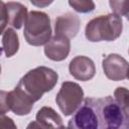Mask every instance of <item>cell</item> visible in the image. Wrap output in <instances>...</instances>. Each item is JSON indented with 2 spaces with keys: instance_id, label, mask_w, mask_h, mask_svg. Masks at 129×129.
<instances>
[{
  "instance_id": "cell-1",
  "label": "cell",
  "mask_w": 129,
  "mask_h": 129,
  "mask_svg": "<svg viewBox=\"0 0 129 129\" xmlns=\"http://www.w3.org/2000/svg\"><path fill=\"white\" fill-rule=\"evenodd\" d=\"M69 129H129V109L112 96L86 98L69 121Z\"/></svg>"
},
{
  "instance_id": "cell-2",
  "label": "cell",
  "mask_w": 129,
  "mask_h": 129,
  "mask_svg": "<svg viewBox=\"0 0 129 129\" xmlns=\"http://www.w3.org/2000/svg\"><path fill=\"white\" fill-rule=\"evenodd\" d=\"M58 75L50 68L43 66L28 71L19 81L18 87L26 93L33 102L41 99L44 93L51 91L57 84Z\"/></svg>"
},
{
  "instance_id": "cell-3",
  "label": "cell",
  "mask_w": 129,
  "mask_h": 129,
  "mask_svg": "<svg viewBox=\"0 0 129 129\" xmlns=\"http://www.w3.org/2000/svg\"><path fill=\"white\" fill-rule=\"evenodd\" d=\"M122 30V17L111 13L90 20L86 25L85 35L86 38L92 42L113 41L121 35Z\"/></svg>"
},
{
  "instance_id": "cell-4",
  "label": "cell",
  "mask_w": 129,
  "mask_h": 129,
  "mask_svg": "<svg viewBox=\"0 0 129 129\" xmlns=\"http://www.w3.org/2000/svg\"><path fill=\"white\" fill-rule=\"evenodd\" d=\"M51 32L50 18L45 12L34 10L28 13L23 30L24 38L28 44L45 45L51 38Z\"/></svg>"
},
{
  "instance_id": "cell-5",
  "label": "cell",
  "mask_w": 129,
  "mask_h": 129,
  "mask_svg": "<svg viewBox=\"0 0 129 129\" xmlns=\"http://www.w3.org/2000/svg\"><path fill=\"white\" fill-rule=\"evenodd\" d=\"M83 88L75 82H63L55 97L56 105L64 116L73 115L83 104Z\"/></svg>"
},
{
  "instance_id": "cell-6",
  "label": "cell",
  "mask_w": 129,
  "mask_h": 129,
  "mask_svg": "<svg viewBox=\"0 0 129 129\" xmlns=\"http://www.w3.org/2000/svg\"><path fill=\"white\" fill-rule=\"evenodd\" d=\"M102 67L105 76L109 80L118 82L128 77V61L120 54H108L103 58Z\"/></svg>"
},
{
  "instance_id": "cell-7",
  "label": "cell",
  "mask_w": 129,
  "mask_h": 129,
  "mask_svg": "<svg viewBox=\"0 0 129 129\" xmlns=\"http://www.w3.org/2000/svg\"><path fill=\"white\" fill-rule=\"evenodd\" d=\"M33 104L34 102L32 99L18 86H16L7 95V105L9 110L15 115H28L33 108Z\"/></svg>"
},
{
  "instance_id": "cell-8",
  "label": "cell",
  "mask_w": 129,
  "mask_h": 129,
  "mask_svg": "<svg viewBox=\"0 0 129 129\" xmlns=\"http://www.w3.org/2000/svg\"><path fill=\"white\" fill-rule=\"evenodd\" d=\"M69 71L76 80L87 82L95 77L96 67L90 57L78 55L71 60L69 64Z\"/></svg>"
},
{
  "instance_id": "cell-9",
  "label": "cell",
  "mask_w": 129,
  "mask_h": 129,
  "mask_svg": "<svg viewBox=\"0 0 129 129\" xmlns=\"http://www.w3.org/2000/svg\"><path fill=\"white\" fill-rule=\"evenodd\" d=\"M80 30V19L75 13L68 12L55 19V35L71 39L75 37Z\"/></svg>"
},
{
  "instance_id": "cell-10",
  "label": "cell",
  "mask_w": 129,
  "mask_h": 129,
  "mask_svg": "<svg viewBox=\"0 0 129 129\" xmlns=\"http://www.w3.org/2000/svg\"><path fill=\"white\" fill-rule=\"evenodd\" d=\"M71 50L70 39L54 35L44 45V54L53 61H61L66 59Z\"/></svg>"
},
{
  "instance_id": "cell-11",
  "label": "cell",
  "mask_w": 129,
  "mask_h": 129,
  "mask_svg": "<svg viewBox=\"0 0 129 129\" xmlns=\"http://www.w3.org/2000/svg\"><path fill=\"white\" fill-rule=\"evenodd\" d=\"M7 12V21L11 28L19 29L25 23L27 18V7L19 2H6L5 3Z\"/></svg>"
},
{
  "instance_id": "cell-12",
  "label": "cell",
  "mask_w": 129,
  "mask_h": 129,
  "mask_svg": "<svg viewBox=\"0 0 129 129\" xmlns=\"http://www.w3.org/2000/svg\"><path fill=\"white\" fill-rule=\"evenodd\" d=\"M35 118L42 129H58L62 126L61 117L51 107H41L37 111Z\"/></svg>"
},
{
  "instance_id": "cell-13",
  "label": "cell",
  "mask_w": 129,
  "mask_h": 129,
  "mask_svg": "<svg viewBox=\"0 0 129 129\" xmlns=\"http://www.w3.org/2000/svg\"><path fill=\"white\" fill-rule=\"evenodd\" d=\"M2 34V49L4 50L6 57H11L19 49L18 34L13 28H6Z\"/></svg>"
},
{
  "instance_id": "cell-14",
  "label": "cell",
  "mask_w": 129,
  "mask_h": 129,
  "mask_svg": "<svg viewBox=\"0 0 129 129\" xmlns=\"http://www.w3.org/2000/svg\"><path fill=\"white\" fill-rule=\"evenodd\" d=\"M69 4L80 13H88L95 9V3L91 0H70Z\"/></svg>"
},
{
  "instance_id": "cell-15",
  "label": "cell",
  "mask_w": 129,
  "mask_h": 129,
  "mask_svg": "<svg viewBox=\"0 0 129 129\" xmlns=\"http://www.w3.org/2000/svg\"><path fill=\"white\" fill-rule=\"evenodd\" d=\"M113 98L116 100V102L119 105H121L126 109H129V93L126 88L118 87L114 92Z\"/></svg>"
},
{
  "instance_id": "cell-16",
  "label": "cell",
  "mask_w": 129,
  "mask_h": 129,
  "mask_svg": "<svg viewBox=\"0 0 129 129\" xmlns=\"http://www.w3.org/2000/svg\"><path fill=\"white\" fill-rule=\"evenodd\" d=\"M111 9L113 11V14L121 16H128V2L127 1H110L109 2Z\"/></svg>"
},
{
  "instance_id": "cell-17",
  "label": "cell",
  "mask_w": 129,
  "mask_h": 129,
  "mask_svg": "<svg viewBox=\"0 0 129 129\" xmlns=\"http://www.w3.org/2000/svg\"><path fill=\"white\" fill-rule=\"evenodd\" d=\"M7 24L8 21H7V12H6L5 3L3 1H0V34L4 32Z\"/></svg>"
},
{
  "instance_id": "cell-18",
  "label": "cell",
  "mask_w": 129,
  "mask_h": 129,
  "mask_svg": "<svg viewBox=\"0 0 129 129\" xmlns=\"http://www.w3.org/2000/svg\"><path fill=\"white\" fill-rule=\"evenodd\" d=\"M0 129H17V126L12 118L8 116H0Z\"/></svg>"
},
{
  "instance_id": "cell-19",
  "label": "cell",
  "mask_w": 129,
  "mask_h": 129,
  "mask_svg": "<svg viewBox=\"0 0 129 129\" xmlns=\"http://www.w3.org/2000/svg\"><path fill=\"white\" fill-rule=\"evenodd\" d=\"M7 92L0 90V116L5 115L9 111V107L7 105Z\"/></svg>"
},
{
  "instance_id": "cell-20",
  "label": "cell",
  "mask_w": 129,
  "mask_h": 129,
  "mask_svg": "<svg viewBox=\"0 0 129 129\" xmlns=\"http://www.w3.org/2000/svg\"><path fill=\"white\" fill-rule=\"evenodd\" d=\"M26 129H42V128H41V126H40L36 121H32V122H30V123L27 125Z\"/></svg>"
},
{
  "instance_id": "cell-21",
  "label": "cell",
  "mask_w": 129,
  "mask_h": 129,
  "mask_svg": "<svg viewBox=\"0 0 129 129\" xmlns=\"http://www.w3.org/2000/svg\"><path fill=\"white\" fill-rule=\"evenodd\" d=\"M32 4L34 5H37V6H44V5H49L50 3H52V1H49V2H34V1H31Z\"/></svg>"
},
{
  "instance_id": "cell-22",
  "label": "cell",
  "mask_w": 129,
  "mask_h": 129,
  "mask_svg": "<svg viewBox=\"0 0 129 129\" xmlns=\"http://www.w3.org/2000/svg\"><path fill=\"white\" fill-rule=\"evenodd\" d=\"M58 129H69L68 127H64V126H61V127H59Z\"/></svg>"
},
{
  "instance_id": "cell-23",
  "label": "cell",
  "mask_w": 129,
  "mask_h": 129,
  "mask_svg": "<svg viewBox=\"0 0 129 129\" xmlns=\"http://www.w3.org/2000/svg\"><path fill=\"white\" fill-rule=\"evenodd\" d=\"M0 74H1V66H0Z\"/></svg>"
}]
</instances>
